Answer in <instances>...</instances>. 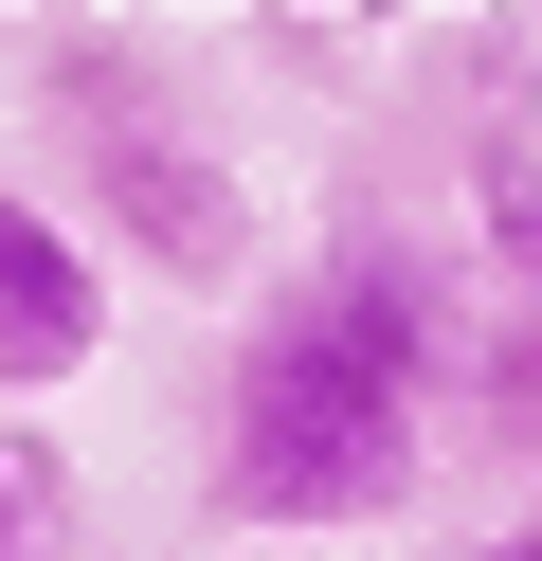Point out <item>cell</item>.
<instances>
[{
	"mask_svg": "<svg viewBox=\"0 0 542 561\" xmlns=\"http://www.w3.org/2000/svg\"><path fill=\"white\" fill-rule=\"evenodd\" d=\"M108 363V236L72 199L0 182V399H55Z\"/></svg>",
	"mask_w": 542,
	"mask_h": 561,
	"instance_id": "obj_3",
	"label": "cell"
},
{
	"mask_svg": "<svg viewBox=\"0 0 542 561\" xmlns=\"http://www.w3.org/2000/svg\"><path fill=\"white\" fill-rule=\"evenodd\" d=\"M524 561H542V507H524Z\"/></svg>",
	"mask_w": 542,
	"mask_h": 561,
	"instance_id": "obj_7",
	"label": "cell"
},
{
	"mask_svg": "<svg viewBox=\"0 0 542 561\" xmlns=\"http://www.w3.org/2000/svg\"><path fill=\"white\" fill-rule=\"evenodd\" d=\"M470 254H488V290H542V146H488V182H470Z\"/></svg>",
	"mask_w": 542,
	"mask_h": 561,
	"instance_id": "obj_5",
	"label": "cell"
},
{
	"mask_svg": "<svg viewBox=\"0 0 542 561\" xmlns=\"http://www.w3.org/2000/svg\"><path fill=\"white\" fill-rule=\"evenodd\" d=\"M36 110H55L72 218H91L127 272H163V290H253V272H272L253 182H235V163H217L199 127L163 110V91H127L108 55H55V73H36Z\"/></svg>",
	"mask_w": 542,
	"mask_h": 561,
	"instance_id": "obj_2",
	"label": "cell"
},
{
	"mask_svg": "<svg viewBox=\"0 0 542 561\" xmlns=\"http://www.w3.org/2000/svg\"><path fill=\"white\" fill-rule=\"evenodd\" d=\"M416 489H434L416 380L253 308L235 399H217V453H199V507H217V525H397Z\"/></svg>",
	"mask_w": 542,
	"mask_h": 561,
	"instance_id": "obj_1",
	"label": "cell"
},
{
	"mask_svg": "<svg viewBox=\"0 0 542 561\" xmlns=\"http://www.w3.org/2000/svg\"><path fill=\"white\" fill-rule=\"evenodd\" d=\"M55 525H72V453L36 435L19 399H0V561H19V543H55Z\"/></svg>",
	"mask_w": 542,
	"mask_h": 561,
	"instance_id": "obj_6",
	"label": "cell"
},
{
	"mask_svg": "<svg viewBox=\"0 0 542 561\" xmlns=\"http://www.w3.org/2000/svg\"><path fill=\"white\" fill-rule=\"evenodd\" d=\"M452 399H470V416H488V435H506V453H542V290H506V308H488V327H470V344H452Z\"/></svg>",
	"mask_w": 542,
	"mask_h": 561,
	"instance_id": "obj_4",
	"label": "cell"
}]
</instances>
